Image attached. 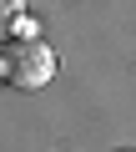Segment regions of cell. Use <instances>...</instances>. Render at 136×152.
I'll use <instances>...</instances> for the list:
<instances>
[{
	"instance_id": "cell-1",
	"label": "cell",
	"mask_w": 136,
	"mask_h": 152,
	"mask_svg": "<svg viewBox=\"0 0 136 152\" xmlns=\"http://www.w3.org/2000/svg\"><path fill=\"white\" fill-rule=\"evenodd\" d=\"M0 71H5V81L20 86V91H35L55 76V51L45 41H5L0 46Z\"/></svg>"
},
{
	"instance_id": "cell-2",
	"label": "cell",
	"mask_w": 136,
	"mask_h": 152,
	"mask_svg": "<svg viewBox=\"0 0 136 152\" xmlns=\"http://www.w3.org/2000/svg\"><path fill=\"white\" fill-rule=\"evenodd\" d=\"M15 15H20V0H0V26H10Z\"/></svg>"
}]
</instances>
